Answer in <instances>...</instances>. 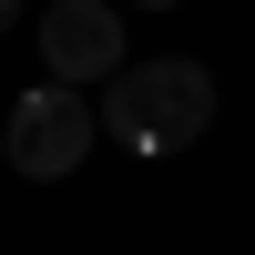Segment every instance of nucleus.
<instances>
[{
	"label": "nucleus",
	"instance_id": "f257e3e1",
	"mask_svg": "<svg viewBox=\"0 0 255 255\" xmlns=\"http://www.w3.org/2000/svg\"><path fill=\"white\" fill-rule=\"evenodd\" d=\"M92 133H113L133 163H174L215 133V72L204 61H123L102 82V113Z\"/></svg>",
	"mask_w": 255,
	"mask_h": 255
},
{
	"label": "nucleus",
	"instance_id": "f03ea898",
	"mask_svg": "<svg viewBox=\"0 0 255 255\" xmlns=\"http://www.w3.org/2000/svg\"><path fill=\"white\" fill-rule=\"evenodd\" d=\"M82 153H92V102L61 92V82H31V92L10 102V163L31 184H61Z\"/></svg>",
	"mask_w": 255,
	"mask_h": 255
},
{
	"label": "nucleus",
	"instance_id": "7ed1b4c3",
	"mask_svg": "<svg viewBox=\"0 0 255 255\" xmlns=\"http://www.w3.org/2000/svg\"><path fill=\"white\" fill-rule=\"evenodd\" d=\"M41 72H51L61 92L113 82L123 72V10L113 0H51V10H41Z\"/></svg>",
	"mask_w": 255,
	"mask_h": 255
},
{
	"label": "nucleus",
	"instance_id": "20e7f679",
	"mask_svg": "<svg viewBox=\"0 0 255 255\" xmlns=\"http://www.w3.org/2000/svg\"><path fill=\"white\" fill-rule=\"evenodd\" d=\"M20 10H31V0H0V31H10V20H20Z\"/></svg>",
	"mask_w": 255,
	"mask_h": 255
},
{
	"label": "nucleus",
	"instance_id": "39448f33",
	"mask_svg": "<svg viewBox=\"0 0 255 255\" xmlns=\"http://www.w3.org/2000/svg\"><path fill=\"white\" fill-rule=\"evenodd\" d=\"M143 10H174V0H143Z\"/></svg>",
	"mask_w": 255,
	"mask_h": 255
}]
</instances>
